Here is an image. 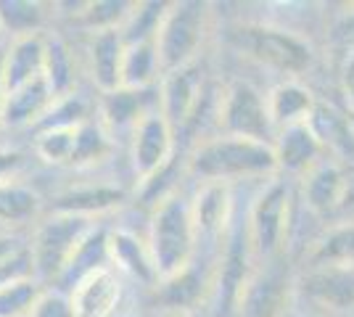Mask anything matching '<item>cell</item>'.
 Returning a JSON list of instances; mask_svg holds the SVG:
<instances>
[{
	"label": "cell",
	"instance_id": "obj_1",
	"mask_svg": "<svg viewBox=\"0 0 354 317\" xmlns=\"http://www.w3.org/2000/svg\"><path fill=\"white\" fill-rule=\"evenodd\" d=\"M185 175L198 185L220 182L230 185L243 180L265 182L278 175V159L272 143H259L236 135H207L193 146L185 159Z\"/></svg>",
	"mask_w": 354,
	"mask_h": 317
},
{
	"label": "cell",
	"instance_id": "obj_2",
	"mask_svg": "<svg viewBox=\"0 0 354 317\" xmlns=\"http://www.w3.org/2000/svg\"><path fill=\"white\" fill-rule=\"evenodd\" d=\"M146 241L159 272V280L191 267L198 251V233L193 222L191 198L175 191L162 198L156 206H151Z\"/></svg>",
	"mask_w": 354,
	"mask_h": 317
},
{
	"label": "cell",
	"instance_id": "obj_3",
	"mask_svg": "<svg viewBox=\"0 0 354 317\" xmlns=\"http://www.w3.org/2000/svg\"><path fill=\"white\" fill-rule=\"evenodd\" d=\"M254 249H251L246 214L236 220L227 230L220 251L217 265L212 270V291H209V309L214 317H238L241 302L246 296L251 278H254Z\"/></svg>",
	"mask_w": 354,
	"mask_h": 317
},
{
	"label": "cell",
	"instance_id": "obj_4",
	"mask_svg": "<svg viewBox=\"0 0 354 317\" xmlns=\"http://www.w3.org/2000/svg\"><path fill=\"white\" fill-rule=\"evenodd\" d=\"M98 225L95 220L77 217V214H61L48 211L37 225L32 227L27 249L32 257V272L43 286H56L66 265L72 262L77 246Z\"/></svg>",
	"mask_w": 354,
	"mask_h": 317
},
{
	"label": "cell",
	"instance_id": "obj_5",
	"mask_svg": "<svg viewBox=\"0 0 354 317\" xmlns=\"http://www.w3.org/2000/svg\"><path fill=\"white\" fill-rule=\"evenodd\" d=\"M209 8L212 6L201 3V0L169 3L162 27H159V35L153 40L164 75L198 64V56H201V48H204L209 32V19H212Z\"/></svg>",
	"mask_w": 354,
	"mask_h": 317
},
{
	"label": "cell",
	"instance_id": "obj_6",
	"mask_svg": "<svg viewBox=\"0 0 354 317\" xmlns=\"http://www.w3.org/2000/svg\"><path fill=\"white\" fill-rule=\"evenodd\" d=\"M294 196L288 182L281 175L262 182L254 204L246 211V227H249L254 257L270 262L281 254L291 236V220H294Z\"/></svg>",
	"mask_w": 354,
	"mask_h": 317
},
{
	"label": "cell",
	"instance_id": "obj_7",
	"mask_svg": "<svg viewBox=\"0 0 354 317\" xmlns=\"http://www.w3.org/2000/svg\"><path fill=\"white\" fill-rule=\"evenodd\" d=\"M241 56L281 75H301L312 66V48L294 32L270 24H238L227 35Z\"/></svg>",
	"mask_w": 354,
	"mask_h": 317
},
{
	"label": "cell",
	"instance_id": "obj_8",
	"mask_svg": "<svg viewBox=\"0 0 354 317\" xmlns=\"http://www.w3.org/2000/svg\"><path fill=\"white\" fill-rule=\"evenodd\" d=\"M217 127L222 135L249 137L259 143L275 140L267 95H262L246 79H233L222 88L220 106H217Z\"/></svg>",
	"mask_w": 354,
	"mask_h": 317
},
{
	"label": "cell",
	"instance_id": "obj_9",
	"mask_svg": "<svg viewBox=\"0 0 354 317\" xmlns=\"http://www.w3.org/2000/svg\"><path fill=\"white\" fill-rule=\"evenodd\" d=\"M127 153H130V172L135 177V185L140 188L143 182L153 180L162 175L167 166L175 162L177 153V133L172 124L164 119L159 108L148 111L138 122L133 135L127 137Z\"/></svg>",
	"mask_w": 354,
	"mask_h": 317
},
{
	"label": "cell",
	"instance_id": "obj_10",
	"mask_svg": "<svg viewBox=\"0 0 354 317\" xmlns=\"http://www.w3.org/2000/svg\"><path fill=\"white\" fill-rule=\"evenodd\" d=\"M159 108V90H133V88H117L111 93L98 95L95 101V119L101 122L111 140H127L138 127V122L148 111Z\"/></svg>",
	"mask_w": 354,
	"mask_h": 317
},
{
	"label": "cell",
	"instance_id": "obj_11",
	"mask_svg": "<svg viewBox=\"0 0 354 317\" xmlns=\"http://www.w3.org/2000/svg\"><path fill=\"white\" fill-rule=\"evenodd\" d=\"M156 90H159V111L180 135L204 98V90H207L204 69L198 64H191V66H183L175 72H167L162 82L156 85Z\"/></svg>",
	"mask_w": 354,
	"mask_h": 317
},
{
	"label": "cell",
	"instance_id": "obj_12",
	"mask_svg": "<svg viewBox=\"0 0 354 317\" xmlns=\"http://www.w3.org/2000/svg\"><path fill=\"white\" fill-rule=\"evenodd\" d=\"M191 206L196 233H198V246L207 243V246H217V251H220L222 241L233 225V217H236L230 185H220V182L198 185L196 196L191 198Z\"/></svg>",
	"mask_w": 354,
	"mask_h": 317
},
{
	"label": "cell",
	"instance_id": "obj_13",
	"mask_svg": "<svg viewBox=\"0 0 354 317\" xmlns=\"http://www.w3.org/2000/svg\"><path fill=\"white\" fill-rule=\"evenodd\" d=\"M124 37L119 30L90 32L85 48H82V61L93 88L98 95L122 88V59H124Z\"/></svg>",
	"mask_w": 354,
	"mask_h": 317
},
{
	"label": "cell",
	"instance_id": "obj_14",
	"mask_svg": "<svg viewBox=\"0 0 354 317\" xmlns=\"http://www.w3.org/2000/svg\"><path fill=\"white\" fill-rule=\"evenodd\" d=\"M109 257L111 267L135 283L146 288H156L159 272L151 257L146 236L135 233L130 227H109Z\"/></svg>",
	"mask_w": 354,
	"mask_h": 317
},
{
	"label": "cell",
	"instance_id": "obj_15",
	"mask_svg": "<svg viewBox=\"0 0 354 317\" xmlns=\"http://www.w3.org/2000/svg\"><path fill=\"white\" fill-rule=\"evenodd\" d=\"M124 188L117 182L106 180H90L82 185H72L66 191H61L56 198H50V209L48 211H61V214H77V217H88L95 220L104 217L109 211H114L122 206L124 201Z\"/></svg>",
	"mask_w": 354,
	"mask_h": 317
},
{
	"label": "cell",
	"instance_id": "obj_16",
	"mask_svg": "<svg viewBox=\"0 0 354 317\" xmlns=\"http://www.w3.org/2000/svg\"><path fill=\"white\" fill-rule=\"evenodd\" d=\"M124 278L114 267L93 272L69 291L77 317H117Z\"/></svg>",
	"mask_w": 354,
	"mask_h": 317
},
{
	"label": "cell",
	"instance_id": "obj_17",
	"mask_svg": "<svg viewBox=\"0 0 354 317\" xmlns=\"http://www.w3.org/2000/svg\"><path fill=\"white\" fill-rule=\"evenodd\" d=\"M272 151L278 159V175L286 172V175H299V177H304L312 166L320 164L328 156L323 143L312 133L310 122L278 130L272 140Z\"/></svg>",
	"mask_w": 354,
	"mask_h": 317
},
{
	"label": "cell",
	"instance_id": "obj_18",
	"mask_svg": "<svg viewBox=\"0 0 354 317\" xmlns=\"http://www.w3.org/2000/svg\"><path fill=\"white\" fill-rule=\"evenodd\" d=\"M45 53H48V32L8 40L3 46V82L6 93L19 90L35 79L45 77Z\"/></svg>",
	"mask_w": 354,
	"mask_h": 317
},
{
	"label": "cell",
	"instance_id": "obj_19",
	"mask_svg": "<svg viewBox=\"0 0 354 317\" xmlns=\"http://www.w3.org/2000/svg\"><path fill=\"white\" fill-rule=\"evenodd\" d=\"M344 196H346V172L336 159L325 156L320 164H315L301 177V204L315 217H323L344 206Z\"/></svg>",
	"mask_w": 354,
	"mask_h": 317
},
{
	"label": "cell",
	"instance_id": "obj_20",
	"mask_svg": "<svg viewBox=\"0 0 354 317\" xmlns=\"http://www.w3.org/2000/svg\"><path fill=\"white\" fill-rule=\"evenodd\" d=\"M53 101H56V93L50 90L45 77L19 88V90L6 93L0 130H30L32 133L43 122Z\"/></svg>",
	"mask_w": 354,
	"mask_h": 317
},
{
	"label": "cell",
	"instance_id": "obj_21",
	"mask_svg": "<svg viewBox=\"0 0 354 317\" xmlns=\"http://www.w3.org/2000/svg\"><path fill=\"white\" fill-rule=\"evenodd\" d=\"M301 291L310 302L325 309H352L354 307V267H310L301 280Z\"/></svg>",
	"mask_w": 354,
	"mask_h": 317
},
{
	"label": "cell",
	"instance_id": "obj_22",
	"mask_svg": "<svg viewBox=\"0 0 354 317\" xmlns=\"http://www.w3.org/2000/svg\"><path fill=\"white\" fill-rule=\"evenodd\" d=\"M196 265L198 262H193L191 267H185L172 278H164L153 288L156 299L169 309V315H191V309L198 302H209L212 278H204V272Z\"/></svg>",
	"mask_w": 354,
	"mask_h": 317
},
{
	"label": "cell",
	"instance_id": "obj_23",
	"mask_svg": "<svg viewBox=\"0 0 354 317\" xmlns=\"http://www.w3.org/2000/svg\"><path fill=\"white\" fill-rule=\"evenodd\" d=\"M43 220V196L30 182H11L0 188V230L19 233L35 227Z\"/></svg>",
	"mask_w": 354,
	"mask_h": 317
},
{
	"label": "cell",
	"instance_id": "obj_24",
	"mask_svg": "<svg viewBox=\"0 0 354 317\" xmlns=\"http://www.w3.org/2000/svg\"><path fill=\"white\" fill-rule=\"evenodd\" d=\"M315 106H317L315 95L299 79H283L267 93V108H270V119H272L275 133L310 122Z\"/></svg>",
	"mask_w": 354,
	"mask_h": 317
},
{
	"label": "cell",
	"instance_id": "obj_25",
	"mask_svg": "<svg viewBox=\"0 0 354 317\" xmlns=\"http://www.w3.org/2000/svg\"><path fill=\"white\" fill-rule=\"evenodd\" d=\"M310 127L330 159L354 162V127L349 114H341L328 104H317L310 117Z\"/></svg>",
	"mask_w": 354,
	"mask_h": 317
},
{
	"label": "cell",
	"instance_id": "obj_26",
	"mask_svg": "<svg viewBox=\"0 0 354 317\" xmlns=\"http://www.w3.org/2000/svg\"><path fill=\"white\" fill-rule=\"evenodd\" d=\"M56 14L53 3H40V0H0V32L8 40L19 37H32V35H45L48 21Z\"/></svg>",
	"mask_w": 354,
	"mask_h": 317
},
{
	"label": "cell",
	"instance_id": "obj_27",
	"mask_svg": "<svg viewBox=\"0 0 354 317\" xmlns=\"http://www.w3.org/2000/svg\"><path fill=\"white\" fill-rule=\"evenodd\" d=\"M104 267H111V257H109V227L106 225H95L88 236L82 238V243L77 246L72 262L66 265V270L61 275V280L53 288H61V291H72L82 278H88L93 272L104 270Z\"/></svg>",
	"mask_w": 354,
	"mask_h": 317
},
{
	"label": "cell",
	"instance_id": "obj_28",
	"mask_svg": "<svg viewBox=\"0 0 354 317\" xmlns=\"http://www.w3.org/2000/svg\"><path fill=\"white\" fill-rule=\"evenodd\" d=\"M164 69L159 61L156 43H130L124 46V59H122V88L133 90H151L162 82Z\"/></svg>",
	"mask_w": 354,
	"mask_h": 317
},
{
	"label": "cell",
	"instance_id": "obj_29",
	"mask_svg": "<svg viewBox=\"0 0 354 317\" xmlns=\"http://www.w3.org/2000/svg\"><path fill=\"white\" fill-rule=\"evenodd\" d=\"M77 56L72 53V46L53 35V30L48 32V53H45V79L50 85V90L56 93V98L72 95L77 93Z\"/></svg>",
	"mask_w": 354,
	"mask_h": 317
},
{
	"label": "cell",
	"instance_id": "obj_30",
	"mask_svg": "<svg viewBox=\"0 0 354 317\" xmlns=\"http://www.w3.org/2000/svg\"><path fill=\"white\" fill-rule=\"evenodd\" d=\"M130 11H133L130 0H85L77 6V11L69 16V21L88 35L90 32L122 30Z\"/></svg>",
	"mask_w": 354,
	"mask_h": 317
},
{
	"label": "cell",
	"instance_id": "obj_31",
	"mask_svg": "<svg viewBox=\"0 0 354 317\" xmlns=\"http://www.w3.org/2000/svg\"><path fill=\"white\" fill-rule=\"evenodd\" d=\"M312 267H354V220L333 225L310 251Z\"/></svg>",
	"mask_w": 354,
	"mask_h": 317
},
{
	"label": "cell",
	"instance_id": "obj_32",
	"mask_svg": "<svg viewBox=\"0 0 354 317\" xmlns=\"http://www.w3.org/2000/svg\"><path fill=\"white\" fill-rule=\"evenodd\" d=\"M114 146L117 143L111 140V135L101 127V122L93 117V119H88L85 124L77 127V146H74L72 166L74 169H82V172L95 169V166L104 164L106 159L111 156Z\"/></svg>",
	"mask_w": 354,
	"mask_h": 317
},
{
	"label": "cell",
	"instance_id": "obj_33",
	"mask_svg": "<svg viewBox=\"0 0 354 317\" xmlns=\"http://www.w3.org/2000/svg\"><path fill=\"white\" fill-rule=\"evenodd\" d=\"M169 3H156V0H143V3H133V11L124 19L122 24V37L124 43H148V40H156L159 27L164 21Z\"/></svg>",
	"mask_w": 354,
	"mask_h": 317
},
{
	"label": "cell",
	"instance_id": "obj_34",
	"mask_svg": "<svg viewBox=\"0 0 354 317\" xmlns=\"http://www.w3.org/2000/svg\"><path fill=\"white\" fill-rule=\"evenodd\" d=\"M74 146H77V127L43 130L32 135L35 156L50 166H72Z\"/></svg>",
	"mask_w": 354,
	"mask_h": 317
},
{
	"label": "cell",
	"instance_id": "obj_35",
	"mask_svg": "<svg viewBox=\"0 0 354 317\" xmlns=\"http://www.w3.org/2000/svg\"><path fill=\"white\" fill-rule=\"evenodd\" d=\"M45 286L35 275L16 278L0 286V317H30Z\"/></svg>",
	"mask_w": 354,
	"mask_h": 317
},
{
	"label": "cell",
	"instance_id": "obj_36",
	"mask_svg": "<svg viewBox=\"0 0 354 317\" xmlns=\"http://www.w3.org/2000/svg\"><path fill=\"white\" fill-rule=\"evenodd\" d=\"M30 317H77V312H74L72 296L66 291L48 286L40 294V299H37Z\"/></svg>",
	"mask_w": 354,
	"mask_h": 317
},
{
	"label": "cell",
	"instance_id": "obj_37",
	"mask_svg": "<svg viewBox=\"0 0 354 317\" xmlns=\"http://www.w3.org/2000/svg\"><path fill=\"white\" fill-rule=\"evenodd\" d=\"M30 169V156L19 148H8L0 146V188L11 185V182H21Z\"/></svg>",
	"mask_w": 354,
	"mask_h": 317
},
{
	"label": "cell",
	"instance_id": "obj_38",
	"mask_svg": "<svg viewBox=\"0 0 354 317\" xmlns=\"http://www.w3.org/2000/svg\"><path fill=\"white\" fill-rule=\"evenodd\" d=\"M24 275H35V272H32V257L27 246L0 259V286L11 283L16 278H24Z\"/></svg>",
	"mask_w": 354,
	"mask_h": 317
},
{
	"label": "cell",
	"instance_id": "obj_39",
	"mask_svg": "<svg viewBox=\"0 0 354 317\" xmlns=\"http://www.w3.org/2000/svg\"><path fill=\"white\" fill-rule=\"evenodd\" d=\"M341 88H344V95H346L349 111H354V53L346 56V61H344V69H341Z\"/></svg>",
	"mask_w": 354,
	"mask_h": 317
},
{
	"label": "cell",
	"instance_id": "obj_40",
	"mask_svg": "<svg viewBox=\"0 0 354 317\" xmlns=\"http://www.w3.org/2000/svg\"><path fill=\"white\" fill-rule=\"evenodd\" d=\"M24 246H27V238H24V236H19V233H3V230H0V259L14 254L19 249H24Z\"/></svg>",
	"mask_w": 354,
	"mask_h": 317
},
{
	"label": "cell",
	"instance_id": "obj_41",
	"mask_svg": "<svg viewBox=\"0 0 354 317\" xmlns=\"http://www.w3.org/2000/svg\"><path fill=\"white\" fill-rule=\"evenodd\" d=\"M3 104H6V82H3V46H0V119H3Z\"/></svg>",
	"mask_w": 354,
	"mask_h": 317
},
{
	"label": "cell",
	"instance_id": "obj_42",
	"mask_svg": "<svg viewBox=\"0 0 354 317\" xmlns=\"http://www.w3.org/2000/svg\"><path fill=\"white\" fill-rule=\"evenodd\" d=\"M349 119H352V127H354V111H349Z\"/></svg>",
	"mask_w": 354,
	"mask_h": 317
},
{
	"label": "cell",
	"instance_id": "obj_43",
	"mask_svg": "<svg viewBox=\"0 0 354 317\" xmlns=\"http://www.w3.org/2000/svg\"><path fill=\"white\" fill-rule=\"evenodd\" d=\"M0 43H3V46H6V37H3V32H0Z\"/></svg>",
	"mask_w": 354,
	"mask_h": 317
},
{
	"label": "cell",
	"instance_id": "obj_44",
	"mask_svg": "<svg viewBox=\"0 0 354 317\" xmlns=\"http://www.w3.org/2000/svg\"><path fill=\"white\" fill-rule=\"evenodd\" d=\"M169 317H193V315H169Z\"/></svg>",
	"mask_w": 354,
	"mask_h": 317
}]
</instances>
